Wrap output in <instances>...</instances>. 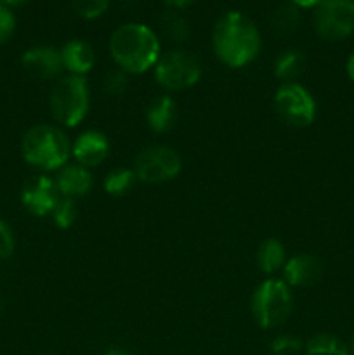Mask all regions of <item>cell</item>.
<instances>
[{
    "label": "cell",
    "mask_w": 354,
    "mask_h": 355,
    "mask_svg": "<svg viewBox=\"0 0 354 355\" xmlns=\"http://www.w3.org/2000/svg\"><path fill=\"white\" fill-rule=\"evenodd\" d=\"M214 52L229 68L248 64L262 47L259 30L248 16L238 10H229L221 16L212 31Z\"/></svg>",
    "instance_id": "1"
},
{
    "label": "cell",
    "mask_w": 354,
    "mask_h": 355,
    "mask_svg": "<svg viewBox=\"0 0 354 355\" xmlns=\"http://www.w3.org/2000/svg\"><path fill=\"white\" fill-rule=\"evenodd\" d=\"M110 54L125 73L141 75L158 62L160 40L146 24L125 23L111 35Z\"/></svg>",
    "instance_id": "2"
},
{
    "label": "cell",
    "mask_w": 354,
    "mask_h": 355,
    "mask_svg": "<svg viewBox=\"0 0 354 355\" xmlns=\"http://www.w3.org/2000/svg\"><path fill=\"white\" fill-rule=\"evenodd\" d=\"M69 142L65 132L52 125H35L21 141L24 162L42 170H58L69 158Z\"/></svg>",
    "instance_id": "3"
},
{
    "label": "cell",
    "mask_w": 354,
    "mask_h": 355,
    "mask_svg": "<svg viewBox=\"0 0 354 355\" xmlns=\"http://www.w3.org/2000/svg\"><path fill=\"white\" fill-rule=\"evenodd\" d=\"M89 85L83 76L68 75L54 83L49 106L56 120L65 127H76L89 111Z\"/></svg>",
    "instance_id": "4"
},
{
    "label": "cell",
    "mask_w": 354,
    "mask_h": 355,
    "mask_svg": "<svg viewBox=\"0 0 354 355\" xmlns=\"http://www.w3.org/2000/svg\"><path fill=\"white\" fill-rule=\"evenodd\" d=\"M292 293L281 279H266L257 286L252 297V314L257 324L273 329L285 324L292 314Z\"/></svg>",
    "instance_id": "5"
},
{
    "label": "cell",
    "mask_w": 354,
    "mask_h": 355,
    "mask_svg": "<svg viewBox=\"0 0 354 355\" xmlns=\"http://www.w3.org/2000/svg\"><path fill=\"white\" fill-rule=\"evenodd\" d=\"M201 76V64L187 51H169L155 64V78L163 89L184 90L193 87Z\"/></svg>",
    "instance_id": "6"
},
{
    "label": "cell",
    "mask_w": 354,
    "mask_h": 355,
    "mask_svg": "<svg viewBox=\"0 0 354 355\" xmlns=\"http://www.w3.org/2000/svg\"><path fill=\"white\" fill-rule=\"evenodd\" d=\"M276 114L290 127H307L316 118V101L301 83H283L274 94Z\"/></svg>",
    "instance_id": "7"
},
{
    "label": "cell",
    "mask_w": 354,
    "mask_h": 355,
    "mask_svg": "<svg viewBox=\"0 0 354 355\" xmlns=\"http://www.w3.org/2000/svg\"><path fill=\"white\" fill-rule=\"evenodd\" d=\"M314 30L330 42L342 40L354 31V0H323L314 10Z\"/></svg>",
    "instance_id": "8"
},
{
    "label": "cell",
    "mask_w": 354,
    "mask_h": 355,
    "mask_svg": "<svg viewBox=\"0 0 354 355\" xmlns=\"http://www.w3.org/2000/svg\"><path fill=\"white\" fill-rule=\"evenodd\" d=\"M180 156L169 146H151L135 156L134 172L141 182L158 184L174 179L180 172Z\"/></svg>",
    "instance_id": "9"
},
{
    "label": "cell",
    "mask_w": 354,
    "mask_h": 355,
    "mask_svg": "<svg viewBox=\"0 0 354 355\" xmlns=\"http://www.w3.org/2000/svg\"><path fill=\"white\" fill-rule=\"evenodd\" d=\"M59 201L56 182L47 175L30 177L21 189V203L35 217H45L52 214Z\"/></svg>",
    "instance_id": "10"
},
{
    "label": "cell",
    "mask_w": 354,
    "mask_h": 355,
    "mask_svg": "<svg viewBox=\"0 0 354 355\" xmlns=\"http://www.w3.org/2000/svg\"><path fill=\"white\" fill-rule=\"evenodd\" d=\"M21 64L24 71L38 80H52L65 69L61 51L49 45H37V47L28 49L21 58Z\"/></svg>",
    "instance_id": "11"
},
{
    "label": "cell",
    "mask_w": 354,
    "mask_h": 355,
    "mask_svg": "<svg viewBox=\"0 0 354 355\" xmlns=\"http://www.w3.org/2000/svg\"><path fill=\"white\" fill-rule=\"evenodd\" d=\"M71 153L78 165L85 166V168L97 166L106 159L108 153H110V142H108L106 135L101 132L87 130L76 137Z\"/></svg>",
    "instance_id": "12"
},
{
    "label": "cell",
    "mask_w": 354,
    "mask_h": 355,
    "mask_svg": "<svg viewBox=\"0 0 354 355\" xmlns=\"http://www.w3.org/2000/svg\"><path fill=\"white\" fill-rule=\"evenodd\" d=\"M283 276L290 286H312L321 279L323 263L312 255H295L283 266Z\"/></svg>",
    "instance_id": "13"
},
{
    "label": "cell",
    "mask_w": 354,
    "mask_h": 355,
    "mask_svg": "<svg viewBox=\"0 0 354 355\" xmlns=\"http://www.w3.org/2000/svg\"><path fill=\"white\" fill-rule=\"evenodd\" d=\"M54 182L59 194L75 200V198L85 196L89 193L92 187V175H90L89 168L82 165H65L59 170Z\"/></svg>",
    "instance_id": "14"
},
{
    "label": "cell",
    "mask_w": 354,
    "mask_h": 355,
    "mask_svg": "<svg viewBox=\"0 0 354 355\" xmlns=\"http://www.w3.org/2000/svg\"><path fill=\"white\" fill-rule=\"evenodd\" d=\"M61 59L62 66L68 69L71 75L83 76L92 69L94 62H96V52H94L92 45L85 40H73L66 42L61 49Z\"/></svg>",
    "instance_id": "15"
},
{
    "label": "cell",
    "mask_w": 354,
    "mask_h": 355,
    "mask_svg": "<svg viewBox=\"0 0 354 355\" xmlns=\"http://www.w3.org/2000/svg\"><path fill=\"white\" fill-rule=\"evenodd\" d=\"M177 120V104L172 97L162 96L153 101L146 110L148 127L156 134L169 132Z\"/></svg>",
    "instance_id": "16"
},
{
    "label": "cell",
    "mask_w": 354,
    "mask_h": 355,
    "mask_svg": "<svg viewBox=\"0 0 354 355\" xmlns=\"http://www.w3.org/2000/svg\"><path fill=\"white\" fill-rule=\"evenodd\" d=\"M305 69V58L301 51L288 49L283 51L274 61V75L276 78L285 80V83L294 82L295 78L304 73Z\"/></svg>",
    "instance_id": "17"
},
{
    "label": "cell",
    "mask_w": 354,
    "mask_h": 355,
    "mask_svg": "<svg viewBox=\"0 0 354 355\" xmlns=\"http://www.w3.org/2000/svg\"><path fill=\"white\" fill-rule=\"evenodd\" d=\"M285 259H287L285 246L274 238L266 239L257 250V266L266 274H274L280 270L287 263Z\"/></svg>",
    "instance_id": "18"
},
{
    "label": "cell",
    "mask_w": 354,
    "mask_h": 355,
    "mask_svg": "<svg viewBox=\"0 0 354 355\" xmlns=\"http://www.w3.org/2000/svg\"><path fill=\"white\" fill-rule=\"evenodd\" d=\"M301 23V12L294 3H281L271 16V28L280 37H288L294 33Z\"/></svg>",
    "instance_id": "19"
},
{
    "label": "cell",
    "mask_w": 354,
    "mask_h": 355,
    "mask_svg": "<svg viewBox=\"0 0 354 355\" xmlns=\"http://www.w3.org/2000/svg\"><path fill=\"white\" fill-rule=\"evenodd\" d=\"M307 355H349L346 343L335 335L330 333H318L305 343Z\"/></svg>",
    "instance_id": "20"
},
{
    "label": "cell",
    "mask_w": 354,
    "mask_h": 355,
    "mask_svg": "<svg viewBox=\"0 0 354 355\" xmlns=\"http://www.w3.org/2000/svg\"><path fill=\"white\" fill-rule=\"evenodd\" d=\"M135 172L128 168H117L111 170L106 177H104V191L111 196H124L128 191L134 187L135 184Z\"/></svg>",
    "instance_id": "21"
},
{
    "label": "cell",
    "mask_w": 354,
    "mask_h": 355,
    "mask_svg": "<svg viewBox=\"0 0 354 355\" xmlns=\"http://www.w3.org/2000/svg\"><path fill=\"white\" fill-rule=\"evenodd\" d=\"M162 28L174 42H184L189 37V23L177 9L167 10L162 16Z\"/></svg>",
    "instance_id": "22"
},
{
    "label": "cell",
    "mask_w": 354,
    "mask_h": 355,
    "mask_svg": "<svg viewBox=\"0 0 354 355\" xmlns=\"http://www.w3.org/2000/svg\"><path fill=\"white\" fill-rule=\"evenodd\" d=\"M111 0H71L73 10L82 19H97L110 7Z\"/></svg>",
    "instance_id": "23"
},
{
    "label": "cell",
    "mask_w": 354,
    "mask_h": 355,
    "mask_svg": "<svg viewBox=\"0 0 354 355\" xmlns=\"http://www.w3.org/2000/svg\"><path fill=\"white\" fill-rule=\"evenodd\" d=\"M52 217H54L56 225L59 229L71 227L76 218L75 200H71V198H62V200H59L54 211H52Z\"/></svg>",
    "instance_id": "24"
},
{
    "label": "cell",
    "mask_w": 354,
    "mask_h": 355,
    "mask_svg": "<svg viewBox=\"0 0 354 355\" xmlns=\"http://www.w3.org/2000/svg\"><path fill=\"white\" fill-rule=\"evenodd\" d=\"M128 85V76L124 69H113V71L108 73L104 76V82H103V89L104 92L110 94V96H121L125 92Z\"/></svg>",
    "instance_id": "25"
},
{
    "label": "cell",
    "mask_w": 354,
    "mask_h": 355,
    "mask_svg": "<svg viewBox=\"0 0 354 355\" xmlns=\"http://www.w3.org/2000/svg\"><path fill=\"white\" fill-rule=\"evenodd\" d=\"M302 349V342L295 336L281 335L271 342L269 350L273 355H294Z\"/></svg>",
    "instance_id": "26"
},
{
    "label": "cell",
    "mask_w": 354,
    "mask_h": 355,
    "mask_svg": "<svg viewBox=\"0 0 354 355\" xmlns=\"http://www.w3.org/2000/svg\"><path fill=\"white\" fill-rule=\"evenodd\" d=\"M16 28V17H14L12 10L7 7H0V45L6 44L14 33Z\"/></svg>",
    "instance_id": "27"
},
{
    "label": "cell",
    "mask_w": 354,
    "mask_h": 355,
    "mask_svg": "<svg viewBox=\"0 0 354 355\" xmlns=\"http://www.w3.org/2000/svg\"><path fill=\"white\" fill-rule=\"evenodd\" d=\"M14 252V236L9 225L0 220V259H7Z\"/></svg>",
    "instance_id": "28"
},
{
    "label": "cell",
    "mask_w": 354,
    "mask_h": 355,
    "mask_svg": "<svg viewBox=\"0 0 354 355\" xmlns=\"http://www.w3.org/2000/svg\"><path fill=\"white\" fill-rule=\"evenodd\" d=\"M193 2H196V0H165V3L169 7H172V9H184V7L191 6Z\"/></svg>",
    "instance_id": "29"
},
{
    "label": "cell",
    "mask_w": 354,
    "mask_h": 355,
    "mask_svg": "<svg viewBox=\"0 0 354 355\" xmlns=\"http://www.w3.org/2000/svg\"><path fill=\"white\" fill-rule=\"evenodd\" d=\"M294 6H297L298 9H309V7H316L323 0H290Z\"/></svg>",
    "instance_id": "30"
},
{
    "label": "cell",
    "mask_w": 354,
    "mask_h": 355,
    "mask_svg": "<svg viewBox=\"0 0 354 355\" xmlns=\"http://www.w3.org/2000/svg\"><path fill=\"white\" fill-rule=\"evenodd\" d=\"M28 2H30V0H2L3 7H7V9H12V7H21Z\"/></svg>",
    "instance_id": "31"
},
{
    "label": "cell",
    "mask_w": 354,
    "mask_h": 355,
    "mask_svg": "<svg viewBox=\"0 0 354 355\" xmlns=\"http://www.w3.org/2000/svg\"><path fill=\"white\" fill-rule=\"evenodd\" d=\"M346 71H347V76H349V78L354 82V52L349 55V59H347Z\"/></svg>",
    "instance_id": "32"
},
{
    "label": "cell",
    "mask_w": 354,
    "mask_h": 355,
    "mask_svg": "<svg viewBox=\"0 0 354 355\" xmlns=\"http://www.w3.org/2000/svg\"><path fill=\"white\" fill-rule=\"evenodd\" d=\"M104 355H130V354L124 349H110Z\"/></svg>",
    "instance_id": "33"
},
{
    "label": "cell",
    "mask_w": 354,
    "mask_h": 355,
    "mask_svg": "<svg viewBox=\"0 0 354 355\" xmlns=\"http://www.w3.org/2000/svg\"><path fill=\"white\" fill-rule=\"evenodd\" d=\"M118 2H121V3H137L139 0H118Z\"/></svg>",
    "instance_id": "34"
},
{
    "label": "cell",
    "mask_w": 354,
    "mask_h": 355,
    "mask_svg": "<svg viewBox=\"0 0 354 355\" xmlns=\"http://www.w3.org/2000/svg\"><path fill=\"white\" fill-rule=\"evenodd\" d=\"M353 350H354V338H353Z\"/></svg>",
    "instance_id": "35"
}]
</instances>
